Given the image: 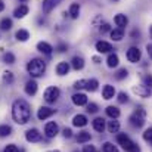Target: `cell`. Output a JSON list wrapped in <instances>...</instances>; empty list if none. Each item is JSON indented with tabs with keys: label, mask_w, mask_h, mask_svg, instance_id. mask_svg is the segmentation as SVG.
Instances as JSON below:
<instances>
[{
	"label": "cell",
	"mask_w": 152,
	"mask_h": 152,
	"mask_svg": "<svg viewBox=\"0 0 152 152\" xmlns=\"http://www.w3.org/2000/svg\"><path fill=\"white\" fill-rule=\"evenodd\" d=\"M80 10H81V6H80V3H71L69 4V9H68V15L72 18V19H77L78 16H80Z\"/></svg>",
	"instance_id": "d6986e66"
},
{
	"label": "cell",
	"mask_w": 152,
	"mask_h": 152,
	"mask_svg": "<svg viewBox=\"0 0 152 152\" xmlns=\"http://www.w3.org/2000/svg\"><path fill=\"white\" fill-rule=\"evenodd\" d=\"M59 0H43L42 1V10L43 13H50L52 10L58 6Z\"/></svg>",
	"instance_id": "4fadbf2b"
},
{
	"label": "cell",
	"mask_w": 152,
	"mask_h": 152,
	"mask_svg": "<svg viewBox=\"0 0 152 152\" xmlns=\"http://www.w3.org/2000/svg\"><path fill=\"white\" fill-rule=\"evenodd\" d=\"M62 136H64L65 139H69V137H72V130H71V129H68V127H65V129L62 130Z\"/></svg>",
	"instance_id": "f6af8a7d"
},
{
	"label": "cell",
	"mask_w": 152,
	"mask_h": 152,
	"mask_svg": "<svg viewBox=\"0 0 152 152\" xmlns=\"http://www.w3.org/2000/svg\"><path fill=\"white\" fill-rule=\"evenodd\" d=\"M75 152H78V151H75Z\"/></svg>",
	"instance_id": "6f0895ef"
},
{
	"label": "cell",
	"mask_w": 152,
	"mask_h": 152,
	"mask_svg": "<svg viewBox=\"0 0 152 152\" xmlns=\"http://www.w3.org/2000/svg\"><path fill=\"white\" fill-rule=\"evenodd\" d=\"M12 118L16 124H27L31 118V109L28 102L24 99H16L12 105Z\"/></svg>",
	"instance_id": "6da1fadb"
},
{
	"label": "cell",
	"mask_w": 152,
	"mask_h": 152,
	"mask_svg": "<svg viewBox=\"0 0 152 152\" xmlns=\"http://www.w3.org/2000/svg\"><path fill=\"white\" fill-rule=\"evenodd\" d=\"M87 123H89V120L83 114H77L72 118V126H75V127H84V126H87Z\"/></svg>",
	"instance_id": "ac0fdd59"
},
{
	"label": "cell",
	"mask_w": 152,
	"mask_h": 152,
	"mask_svg": "<svg viewBox=\"0 0 152 152\" xmlns=\"http://www.w3.org/2000/svg\"><path fill=\"white\" fill-rule=\"evenodd\" d=\"M12 134V127L7 124H1L0 126V137H6Z\"/></svg>",
	"instance_id": "836d02e7"
},
{
	"label": "cell",
	"mask_w": 152,
	"mask_h": 152,
	"mask_svg": "<svg viewBox=\"0 0 152 152\" xmlns=\"http://www.w3.org/2000/svg\"><path fill=\"white\" fill-rule=\"evenodd\" d=\"M15 39L18 40V42H28V39H30V31L28 30H24V28H19L16 33H15Z\"/></svg>",
	"instance_id": "603a6c76"
},
{
	"label": "cell",
	"mask_w": 152,
	"mask_h": 152,
	"mask_svg": "<svg viewBox=\"0 0 152 152\" xmlns=\"http://www.w3.org/2000/svg\"><path fill=\"white\" fill-rule=\"evenodd\" d=\"M74 89L77 90H81V89H86V80H78L74 83Z\"/></svg>",
	"instance_id": "60d3db41"
},
{
	"label": "cell",
	"mask_w": 152,
	"mask_h": 152,
	"mask_svg": "<svg viewBox=\"0 0 152 152\" xmlns=\"http://www.w3.org/2000/svg\"><path fill=\"white\" fill-rule=\"evenodd\" d=\"M111 1H120V0H111Z\"/></svg>",
	"instance_id": "9f6ffc18"
},
{
	"label": "cell",
	"mask_w": 152,
	"mask_h": 152,
	"mask_svg": "<svg viewBox=\"0 0 152 152\" xmlns=\"http://www.w3.org/2000/svg\"><path fill=\"white\" fill-rule=\"evenodd\" d=\"M92 126H93V129H95L96 132L102 133V132L105 130V120H103L102 117H96V118L92 121Z\"/></svg>",
	"instance_id": "484cf974"
},
{
	"label": "cell",
	"mask_w": 152,
	"mask_h": 152,
	"mask_svg": "<svg viewBox=\"0 0 152 152\" xmlns=\"http://www.w3.org/2000/svg\"><path fill=\"white\" fill-rule=\"evenodd\" d=\"M102 96H103V99H106V101L112 99V98L115 96V89H114V86L105 84L103 89H102Z\"/></svg>",
	"instance_id": "ffe728a7"
},
{
	"label": "cell",
	"mask_w": 152,
	"mask_h": 152,
	"mask_svg": "<svg viewBox=\"0 0 152 152\" xmlns=\"http://www.w3.org/2000/svg\"><path fill=\"white\" fill-rule=\"evenodd\" d=\"M12 27H13V22H12L10 18H3L0 21V30L1 31H9Z\"/></svg>",
	"instance_id": "4dcf8cb0"
},
{
	"label": "cell",
	"mask_w": 152,
	"mask_h": 152,
	"mask_svg": "<svg viewBox=\"0 0 152 152\" xmlns=\"http://www.w3.org/2000/svg\"><path fill=\"white\" fill-rule=\"evenodd\" d=\"M69 68H71L69 62L62 61V62H59V64L56 65V74H58L59 77H64V75H66V74L69 72Z\"/></svg>",
	"instance_id": "8fae6325"
},
{
	"label": "cell",
	"mask_w": 152,
	"mask_h": 152,
	"mask_svg": "<svg viewBox=\"0 0 152 152\" xmlns=\"http://www.w3.org/2000/svg\"><path fill=\"white\" fill-rule=\"evenodd\" d=\"M55 50H58L59 53H64V52L68 50V45H66V43H64V42H59V43L56 45Z\"/></svg>",
	"instance_id": "74e56055"
},
{
	"label": "cell",
	"mask_w": 152,
	"mask_h": 152,
	"mask_svg": "<svg viewBox=\"0 0 152 152\" xmlns=\"http://www.w3.org/2000/svg\"><path fill=\"white\" fill-rule=\"evenodd\" d=\"M143 81H145V84H143V86H146L148 89H151L152 90V75H149V74H148V75H145Z\"/></svg>",
	"instance_id": "7bdbcfd3"
},
{
	"label": "cell",
	"mask_w": 152,
	"mask_h": 152,
	"mask_svg": "<svg viewBox=\"0 0 152 152\" xmlns=\"http://www.w3.org/2000/svg\"><path fill=\"white\" fill-rule=\"evenodd\" d=\"M37 90H39V84H37L36 80H28L25 83V93L28 96H34L37 93Z\"/></svg>",
	"instance_id": "7c38bea8"
},
{
	"label": "cell",
	"mask_w": 152,
	"mask_h": 152,
	"mask_svg": "<svg viewBox=\"0 0 152 152\" xmlns=\"http://www.w3.org/2000/svg\"><path fill=\"white\" fill-rule=\"evenodd\" d=\"M143 139H145L146 142H149V143L152 145V129L145 130V133H143Z\"/></svg>",
	"instance_id": "b9f144b4"
},
{
	"label": "cell",
	"mask_w": 152,
	"mask_h": 152,
	"mask_svg": "<svg viewBox=\"0 0 152 152\" xmlns=\"http://www.w3.org/2000/svg\"><path fill=\"white\" fill-rule=\"evenodd\" d=\"M111 39H112L114 42H121V40L124 39V30H121V28H114V30H111Z\"/></svg>",
	"instance_id": "4316f807"
},
{
	"label": "cell",
	"mask_w": 152,
	"mask_h": 152,
	"mask_svg": "<svg viewBox=\"0 0 152 152\" xmlns=\"http://www.w3.org/2000/svg\"><path fill=\"white\" fill-rule=\"evenodd\" d=\"M117 142L118 145H121V148L127 152H140V148L126 134V133H118L117 134Z\"/></svg>",
	"instance_id": "3957f363"
},
{
	"label": "cell",
	"mask_w": 152,
	"mask_h": 152,
	"mask_svg": "<svg viewBox=\"0 0 152 152\" xmlns=\"http://www.w3.org/2000/svg\"><path fill=\"white\" fill-rule=\"evenodd\" d=\"M58 133H59V127H58V124H56L55 121H49V123H46V126H45V136H46L48 139H53V137H56V136H58Z\"/></svg>",
	"instance_id": "8992f818"
},
{
	"label": "cell",
	"mask_w": 152,
	"mask_h": 152,
	"mask_svg": "<svg viewBox=\"0 0 152 152\" xmlns=\"http://www.w3.org/2000/svg\"><path fill=\"white\" fill-rule=\"evenodd\" d=\"M118 64H120L118 55H117V53H109V55H108V59H106V65H108L109 68H115V66H118Z\"/></svg>",
	"instance_id": "cb8c5ba5"
},
{
	"label": "cell",
	"mask_w": 152,
	"mask_h": 152,
	"mask_svg": "<svg viewBox=\"0 0 152 152\" xmlns=\"http://www.w3.org/2000/svg\"><path fill=\"white\" fill-rule=\"evenodd\" d=\"M37 50L40 53H43V55H52L53 48H52L50 43H48V42H39L37 43Z\"/></svg>",
	"instance_id": "44dd1931"
},
{
	"label": "cell",
	"mask_w": 152,
	"mask_h": 152,
	"mask_svg": "<svg viewBox=\"0 0 152 152\" xmlns=\"http://www.w3.org/2000/svg\"><path fill=\"white\" fill-rule=\"evenodd\" d=\"M93 62L95 64H101V58L99 56H93Z\"/></svg>",
	"instance_id": "681fc988"
},
{
	"label": "cell",
	"mask_w": 152,
	"mask_h": 152,
	"mask_svg": "<svg viewBox=\"0 0 152 152\" xmlns=\"http://www.w3.org/2000/svg\"><path fill=\"white\" fill-rule=\"evenodd\" d=\"M114 22H115V25H117L118 28L124 30V27H127V24H129V18H127V15H124V13H118V15H115Z\"/></svg>",
	"instance_id": "9a60e30c"
},
{
	"label": "cell",
	"mask_w": 152,
	"mask_h": 152,
	"mask_svg": "<svg viewBox=\"0 0 152 152\" xmlns=\"http://www.w3.org/2000/svg\"><path fill=\"white\" fill-rule=\"evenodd\" d=\"M55 112H56V109H52L49 106H42V108L37 111V118H39L40 121H45V120L50 118Z\"/></svg>",
	"instance_id": "9c48e42d"
},
{
	"label": "cell",
	"mask_w": 152,
	"mask_h": 152,
	"mask_svg": "<svg viewBox=\"0 0 152 152\" xmlns=\"http://www.w3.org/2000/svg\"><path fill=\"white\" fill-rule=\"evenodd\" d=\"M130 37H132L133 40H136V39H139V37H140V31H139L137 28H134V30H132V33H130Z\"/></svg>",
	"instance_id": "bcb514c9"
},
{
	"label": "cell",
	"mask_w": 152,
	"mask_h": 152,
	"mask_svg": "<svg viewBox=\"0 0 152 152\" xmlns=\"http://www.w3.org/2000/svg\"><path fill=\"white\" fill-rule=\"evenodd\" d=\"M146 50H148V55H149V58L152 59V45H146Z\"/></svg>",
	"instance_id": "c3c4849f"
},
{
	"label": "cell",
	"mask_w": 152,
	"mask_h": 152,
	"mask_svg": "<svg viewBox=\"0 0 152 152\" xmlns=\"http://www.w3.org/2000/svg\"><path fill=\"white\" fill-rule=\"evenodd\" d=\"M98 31H99L101 34H105V33H108V31H111V25H109L108 22H102L101 25L98 27Z\"/></svg>",
	"instance_id": "d590c367"
},
{
	"label": "cell",
	"mask_w": 152,
	"mask_h": 152,
	"mask_svg": "<svg viewBox=\"0 0 152 152\" xmlns=\"http://www.w3.org/2000/svg\"><path fill=\"white\" fill-rule=\"evenodd\" d=\"M71 66H72L75 71H80V69H83V68H84V59H83L81 56L75 55V56L71 59Z\"/></svg>",
	"instance_id": "7402d4cb"
},
{
	"label": "cell",
	"mask_w": 152,
	"mask_h": 152,
	"mask_svg": "<svg viewBox=\"0 0 152 152\" xmlns=\"http://www.w3.org/2000/svg\"><path fill=\"white\" fill-rule=\"evenodd\" d=\"M83 152H96V149H95V146H93V145H84Z\"/></svg>",
	"instance_id": "7dc6e473"
},
{
	"label": "cell",
	"mask_w": 152,
	"mask_h": 152,
	"mask_svg": "<svg viewBox=\"0 0 152 152\" xmlns=\"http://www.w3.org/2000/svg\"><path fill=\"white\" fill-rule=\"evenodd\" d=\"M118 130H120V123L117 121V120H112V121H108V132L109 133H118Z\"/></svg>",
	"instance_id": "1f68e13d"
},
{
	"label": "cell",
	"mask_w": 152,
	"mask_h": 152,
	"mask_svg": "<svg viewBox=\"0 0 152 152\" xmlns=\"http://www.w3.org/2000/svg\"><path fill=\"white\" fill-rule=\"evenodd\" d=\"M99 111V106L96 105V103H87V112L89 114H95V112H98Z\"/></svg>",
	"instance_id": "f35d334b"
},
{
	"label": "cell",
	"mask_w": 152,
	"mask_h": 152,
	"mask_svg": "<svg viewBox=\"0 0 152 152\" xmlns=\"http://www.w3.org/2000/svg\"><path fill=\"white\" fill-rule=\"evenodd\" d=\"M118 102H120V103H126V102H129V96H127V93H124V92L118 93Z\"/></svg>",
	"instance_id": "ee69618b"
},
{
	"label": "cell",
	"mask_w": 152,
	"mask_h": 152,
	"mask_svg": "<svg viewBox=\"0 0 152 152\" xmlns=\"http://www.w3.org/2000/svg\"><path fill=\"white\" fill-rule=\"evenodd\" d=\"M95 48H96V50L99 52V53H112V50H115V49L112 48V45H111V43H108V42H103V40L96 42Z\"/></svg>",
	"instance_id": "30bf717a"
},
{
	"label": "cell",
	"mask_w": 152,
	"mask_h": 152,
	"mask_svg": "<svg viewBox=\"0 0 152 152\" xmlns=\"http://www.w3.org/2000/svg\"><path fill=\"white\" fill-rule=\"evenodd\" d=\"M99 87V81L96 78H90V80H86V90L89 92H96Z\"/></svg>",
	"instance_id": "83f0119b"
},
{
	"label": "cell",
	"mask_w": 152,
	"mask_h": 152,
	"mask_svg": "<svg viewBox=\"0 0 152 152\" xmlns=\"http://www.w3.org/2000/svg\"><path fill=\"white\" fill-rule=\"evenodd\" d=\"M127 59L132 62V64H137L139 61H140V58H142V52L139 48H136V46H132L129 50H127Z\"/></svg>",
	"instance_id": "52a82bcc"
},
{
	"label": "cell",
	"mask_w": 152,
	"mask_h": 152,
	"mask_svg": "<svg viewBox=\"0 0 152 152\" xmlns=\"http://www.w3.org/2000/svg\"><path fill=\"white\" fill-rule=\"evenodd\" d=\"M25 139L30 143H37V142L42 140V133L37 129H30V130L25 132Z\"/></svg>",
	"instance_id": "ba28073f"
},
{
	"label": "cell",
	"mask_w": 152,
	"mask_h": 152,
	"mask_svg": "<svg viewBox=\"0 0 152 152\" xmlns=\"http://www.w3.org/2000/svg\"><path fill=\"white\" fill-rule=\"evenodd\" d=\"M45 101L48 102V103H55V102L59 99V96H61V90L56 87V86H50V87H48L46 90H45Z\"/></svg>",
	"instance_id": "5b68a950"
},
{
	"label": "cell",
	"mask_w": 152,
	"mask_h": 152,
	"mask_svg": "<svg viewBox=\"0 0 152 152\" xmlns=\"http://www.w3.org/2000/svg\"><path fill=\"white\" fill-rule=\"evenodd\" d=\"M127 75H129V71H127L126 68H121V69L115 74V78H117V80H123V78H126Z\"/></svg>",
	"instance_id": "8d00e7d4"
},
{
	"label": "cell",
	"mask_w": 152,
	"mask_h": 152,
	"mask_svg": "<svg viewBox=\"0 0 152 152\" xmlns=\"http://www.w3.org/2000/svg\"><path fill=\"white\" fill-rule=\"evenodd\" d=\"M27 71L31 77H42L46 72V62L40 58H33L28 64H27Z\"/></svg>",
	"instance_id": "7a4b0ae2"
},
{
	"label": "cell",
	"mask_w": 152,
	"mask_h": 152,
	"mask_svg": "<svg viewBox=\"0 0 152 152\" xmlns=\"http://www.w3.org/2000/svg\"><path fill=\"white\" fill-rule=\"evenodd\" d=\"M149 34H151V39H152V25L149 27Z\"/></svg>",
	"instance_id": "db71d44e"
},
{
	"label": "cell",
	"mask_w": 152,
	"mask_h": 152,
	"mask_svg": "<svg viewBox=\"0 0 152 152\" xmlns=\"http://www.w3.org/2000/svg\"><path fill=\"white\" fill-rule=\"evenodd\" d=\"M48 152H61L59 149H52V151H48Z\"/></svg>",
	"instance_id": "11a10c76"
},
{
	"label": "cell",
	"mask_w": 152,
	"mask_h": 152,
	"mask_svg": "<svg viewBox=\"0 0 152 152\" xmlns=\"http://www.w3.org/2000/svg\"><path fill=\"white\" fill-rule=\"evenodd\" d=\"M15 61H16V58H15V55L12 53V52H4L3 53V62L4 64H15Z\"/></svg>",
	"instance_id": "d6a6232c"
},
{
	"label": "cell",
	"mask_w": 152,
	"mask_h": 152,
	"mask_svg": "<svg viewBox=\"0 0 152 152\" xmlns=\"http://www.w3.org/2000/svg\"><path fill=\"white\" fill-rule=\"evenodd\" d=\"M28 12H30V7L27 4H19L13 10V16L18 18V19H22V18H25V15H28Z\"/></svg>",
	"instance_id": "5bb4252c"
},
{
	"label": "cell",
	"mask_w": 152,
	"mask_h": 152,
	"mask_svg": "<svg viewBox=\"0 0 152 152\" xmlns=\"http://www.w3.org/2000/svg\"><path fill=\"white\" fill-rule=\"evenodd\" d=\"M90 139H92V136H90L89 132H80L77 134V142L78 143H87V142H90Z\"/></svg>",
	"instance_id": "f546056e"
},
{
	"label": "cell",
	"mask_w": 152,
	"mask_h": 152,
	"mask_svg": "<svg viewBox=\"0 0 152 152\" xmlns=\"http://www.w3.org/2000/svg\"><path fill=\"white\" fill-rule=\"evenodd\" d=\"M133 92L140 98H149L151 96V89H148L146 86H133Z\"/></svg>",
	"instance_id": "e0dca14e"
},
{
	"label": "cell",
	"mask_w": 152,
	"mask_h": 152,
	"mask_svg": "<svg viewBox=\"0 0 152 152\" xmlns=\"http://www.w3.org/2000/svg\"><path fill=\"white\" fill-rule=\"evenodd\" d=\"M105 112H106V115L109 117V118H112V120H117L118 117H120V109L117 108V106H112V105H109V106H106V109H105Z\"/></svg>",
	"instance_id": "d4e9b609"
},
{
	"label": "cell",
	"mask_w": 152,
	"mask_h": 152,
	"mask_svg": "<svg viewBox=\"0 0 152 152\" xmlns=\"http://www.w3.org/2000/svg\"><path fill=\"white\" fill-rule=\"evenodd\" d=\"M71 99H72V103L77 105V106H84V105H87V96H86L84 93H74V95L71 96Z\"/></svg>",
	"instance_id": "2e32d148"
},
{
	"label": "cell",
	"mask_w": 152,
	"mask_h": 152,
	"mask_svg": "<svg viewBox=\"0 0 152 152\" xmlns=\"http://www.w3.org/2000/svg\"><path fill=\"white\" fill-rule=\"evenodd\" d=\"M145 117H146L145 109H143L142 106H139V108H136V111L130 115L129 121H130V124H132L133 127L140 129V127H143V126H145Z\"/></svg>",
	"instance_id": "277c9868"
},
{
	"label": "cell",
	"mask_w": 152,
	"mask_h": 152,
	"mask_svg": "<svg viewBox=\"0 0 152 152\" xmlns=\"http://www.w3.org/2000/svg\"><path fill=\"white\" fill-rule=\"evenodd\" d=\"M102 151L103 152H118V148L114 143H111V142H105L103 146H102Z\"/></svg>",
	"instance_id": "e575fe53"
},
{
	"label": "cell",
	"mask_w": 152,
	"mask_h": 152,
	"mask_svg": "<svg viewBox=\"0 0 152 152\" xmlns=\"http://www.w3.org/2000/svg\"><path fill=\"white\" fill-rule=\"evenodd\" d=\"M45 24V18H39V25H43Z\"/></svg>",
	"instance_id": "816d5d0a"
},
{
	"label": "cell",
	"mask_w": 152,
	"mask_h": 152,
	"mask_svg": "<svg viewBox=\"0 0 152 152\" xmlns=\"http://www.w3.org/2000/svg\"><path fill=\"white\" fill-rule=\"evenodd\" d=\"M18 1H19L21 4H27V3H28V0H18Z\"/></svg>",
	"instance_id": "f5cc1de1"
},
{
	"label": "cell",
	"mask_w": 152,
	"mask_h": 152,
	"mask_svg": "<svg viewBox=\"0 0 152 152\" xmlns=\"http://www.w3.org/2000/svg\"><path fill=\"white\" fill-rule=\"evenodd\" d=\"M1 80H3V83L4 84H12L13 81H15V75H13V72L12 71H4L3 72V75H1Z\"/></svg>",
	"instance_id": "f1b7e54d"
},
{
	"label": "cell",
	"mask_w": 152,
	"mask_h": 152,
	"mask_svg": "<svg viewBox=\"0 0 152 152\" xmlns=\"http://www.w3.org/2000/svg\"><path fill=\"white\" fill-rule=\"evenodd\" d=\"M3 10H4V1L0 0V12H3Z\"/></svg>",
	"instance_id": "f907efd6"
},
{
	"label": "cell",
	"mask_w": 152,
	"mask_h": 152,
	"mask_svg": "<svg viewBox=\"0 0 152 152\" xmlns=\"http://www.w3.org/2000/svg\"><path fill=\"white\" fill-rule=\"evenodd\" d=\"M3 152H19V148L15 143H9V145H6V148L3 149Z\"/></svg>",
	"instance_id": "ab89813d"
}]
</instances>
